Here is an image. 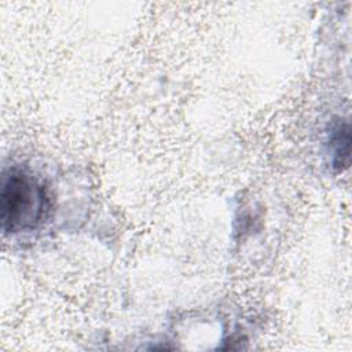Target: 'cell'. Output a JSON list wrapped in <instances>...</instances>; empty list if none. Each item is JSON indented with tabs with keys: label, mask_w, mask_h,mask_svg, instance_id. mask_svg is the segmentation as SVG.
I'll list each match as a JSON object with an SVG mask.
<instances>
[{
	"label": "cell",
	"mask_w": 352,
	"mask_h": 352,
	"mask_svg": "<svg viewBox=\"0 0 352 352\" xmlns=\"http://www.w3.org/2000/svg\"><path fill=\"white\" fill-rule=\"evenodd\" d=\"M329 143L333 151V166L337 169H342L344 166H348L349 160V126L348 124H336L331 128Z\"/></svg>",
	"instance_id": "2"
},
{
	"label": "cell",
	"mask_w": 352,
	"mask_h": 352,
	"mask_svg": "<svg viewBox=\"0 0 352 352\" xmlns=\"http://www.w3.org/2000/svg\"><path fill=\"white\" fill-rule=\"evenodd\" d=\"M0 209L3 231L18 234L43 221L50 210V198L45 187L32 173L11 169L3 177Z\"/></svg>",
	"instance_id": "1"
}]
</instances>
